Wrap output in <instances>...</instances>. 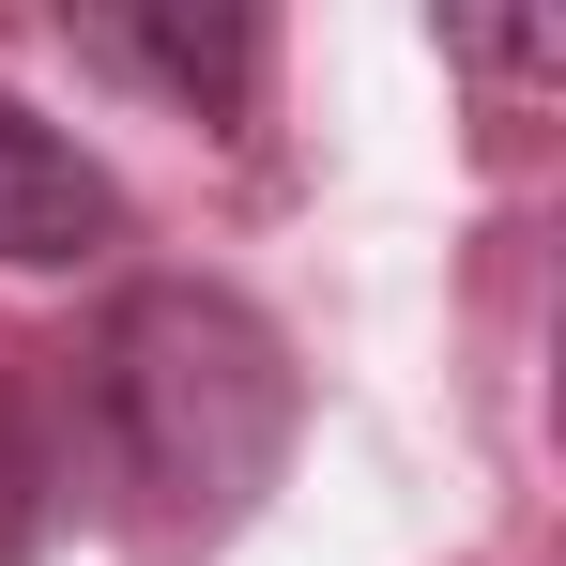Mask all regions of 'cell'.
<instances>
[{
  "instance_id": "6da1fadb",
  "label": "cell",
  "mask_w": 566,
  "mask_h": 566,
  "mask_svg": "<svg viewBox=\"0 0 566 566\" xmlns=\"http://www.w3.org/2000/svg\"><path fill=\"white\" fill-rule=\"evenodd\" d=\"M107 505L154 536V552H214L261 521V490L291 474V429H306V368L291 337L214 276H138L93 322L77 353V413Z\"/></svg>"
},
{
  "instance_id": "7a4b0ae2",
  "label": "cell",
  "mask_w": 566,
  "mask_h": 566,
  "mask_svg": "<svg viewBox=\"0 0 566 566\" xmlns=\"http://www.w3.org/2000/svg\"><path fill=\"white\" fill-rule=\"evenodd\" d=\"M107 245H123V185L31 93H0V276H77Z\"/></svg>"
},
{
  "instance_id": "3957f363",
  "label": "cell",
  "mask_w": 566,
  "mask_h": 566,
  "mask_svg": "<svg viewBox=\"0 0 566 566\" xmlns=\"http://www.w3.org/2000/svg\"><path fill=\"white\" fill-rule=\"evenodd\" d=\"M77 62H107V77H154L169 107H199V123H245L261 107V62H276V31L245 15V0H214V15H77Z\"/></svg>"
},
{
  "instance_id": "277c9868",
  "label": "cell",
  "mask_w": 566,
  "mask_h": 566,
  "mask_svg": "<svg viewBox=\"0 0 566 566\" xmlns=\"http://www.w3.org/2000/svg\"><path fill=\"white\" fill-rule=\"evenodd\" d=\"M62 490H77V429L31 368H0V566H31L62 536Z\"/></svg>"
}]
</instances>
